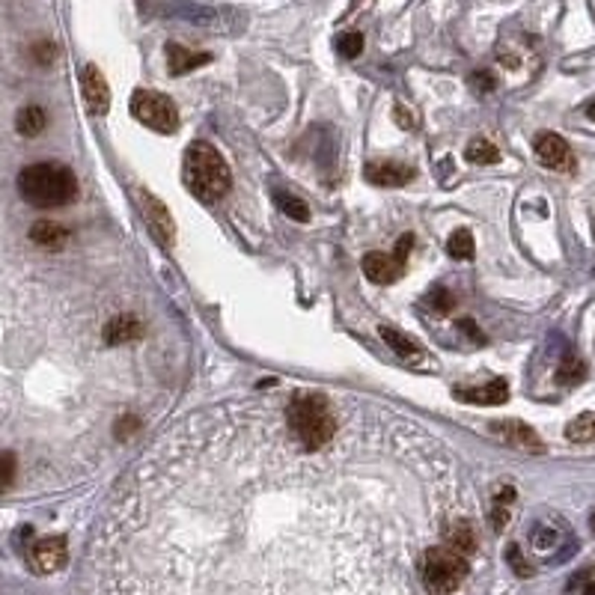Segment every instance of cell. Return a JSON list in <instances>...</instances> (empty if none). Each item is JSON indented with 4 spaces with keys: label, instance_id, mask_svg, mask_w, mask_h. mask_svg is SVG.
<instances>
[{
    "label": "cell",
    "instance_id": "f1b7e54d",
    "mask_svg": "<svg viewBox=\"0 0 595 595\" xmlns=\"http://www.w3.org/2000/svg\"><path fill=\"white\" fill-rule=\"evenodd\" d=\"M507 554H509V563H512V569H515V571H518V575H521V578H527V575H533V569H530V566H527V563H524V557H521V551H518V548H515V545H509V551H507Z\"/></svg>",
    "mask_w": 595,
    "mask_h": 595
},
{
    "label": "cell",
    "instance_id": "cb8c5ba5",
    "mask_svg": "<svg viewBox=\"0 0 595 595\" xmlns=\"http://www.w3.org/2000/svg\"><path fill=\"white\" fill-rule=\"evenodd\" d=\"M446 253H450L453 260H470V256H474V235L467 230H456L450 235V241H446Z\"/></svg>",
    "mask_w": 595,
    "mask_h": 595
},
{
    "label": "cell",
    "instance_id": "d4e9b609",
    "mask_svg": "<svg viewBox=\"0 0 595 595\" xmlns=\"http://www.w3.org/2000/svg\"><path fill=\"white\" fill-rule=\"evenodd\" d=\"M277 206L292 221H301V223L310 221V209H307V203L301 197H292V194H286V190H280V194H277Z\"/></svg>",
    "mask_w": 595,
    "mask_h": 595
},
{
    "label": "cell",
    "instance_id": "4dcf8cb0",
    "mask_svg": "<svg viewBox=\"0 0 595 595\" xmlns=\"http://www.w3.org/2000/svg\"><path fill=\"white\" fill-rule=\"evenodd\" d=\"M470 84H474L479 93H491V89H494V75L491 72H477L474 77H470Z\"/></svg>",
    "mask_w": 595,
    "mask_h": 595
},
{
    "label": "cell",
    "instance_id": "d6a6232c",
    "mask_svg": "<svg viewBox=\"0 0 595 595\" xmlns=\"http://www.w3.org/2000/svg\"><path fill=\"white\" fill-rule=\"evenodd\" d=\"M583 595H595V580H592V583H587V590H583Z\"/></svg>",
    "mask_w": 595,
    "mask_h": 595
},
{
    "label": "cell",
    "instance_id": "277c9868",
    "mask_svg": "<svg viewBox=\"0 0 595 595\" xmlns=\"http://www.w3.org/2000/svg\"><path fill=\"white\" fill-rule=\"evenodd\" d=\"M420 578L432 595H450L467 578V557L446 545L429 548V551L420 554Z\"/></svg>",
    "mask_w": 595,
    "mask_h": 595
},
{
    "label": "cell",
    "instance_id": "30bf717a",
    "mask_svg": "<svg viewBox=\"0 0 595 595\" xmlns=\"http://www.w3.org/2000/svg\"><path fill=\"white\" fill-rule=\"evenodd\" d=\"M30 566L39 571V575H51L66 566V539L60 536H48L39 539L36 545L30 548Z\"/></svg>",
    "mask_w": 595,
    "mask_h": 595
},
{
    "label": "cell",
    "instance_id": "e0dca14e",
    "mask_svg": "<svg viewBox=\"0 0 595 595\" xmlns=\"http://www.w3.org/2000/svg\"><path fill=\"white\" fill-rule=\"evenodd\" d=\"M446 548H453V551H458L462 557L474 554V551H477V533H474V527H470L467 521L453 524L450 530H446Z\"/></svg>",
    "mask_w": 595,
    "mask_h": 595
},
{
    "label": "cell",
    "instance_id": "2e32d148",
    "mask_svg": "<svg viewBox=\"0 0 595 595\" xmlns=\"http://www.w3.org/2000/svg\"><path fill=\"white\" fill-rule=\"evenodd\" d=\"M45 126H48V114H45V108L27 105V108L18 110L15 131L21 134V138H39V134L45 131Z\"/></svg>",
    "mask_w": 595,
    "mask_h": 595
},
{
    "label": "cell",
    "instance_id": "7c38bea8",
    "mask_svg": "<svg viewBox=\"0 0 595 595\" xmlns=\"http://www.w3.org/2000/svg\"><path fill=\"white\" fill-rule=\"evenodd\" d=\"M414 170L408 164H399V161H373L366 164V179L373 185H381V188H399L411 182Z\"/></svg>",
    "mask_w": 595,
    "mask_h": 595
},
{
    "label": "cell",
    "instance_id": "1f68e13d",
    "mask_svg": "<svg viewBox=\"0 0 595 595\" xmlns=\"http://www.w3.org/2000/svg\"><path fill=\"white\" fill-rule=\"evenodd\" d=\"M587 117H590V119L595 122V98H592V102L587 105Z\"/></svg>",
    "mask_w": 595,
    "mask_h": 595
},
{
    "label": "cell",
    "instance_id": "8fae6325",
    "mask_svg": "<svg viewBox=\"0 0 595 595\" xmlns=\"http://www.w3.org/2000/svg\"><path fill=\"white\" fill-rule=\"evenodd\" d=\"M453 396L458 402H474V405H503V402L509 399V387L503 378H494V381H486V385L479 387H456Z\"/></svg>",
    "mask_w": 595,
    "mask_h": 595
},
{
    "label": "cell",
    "instance_id": "52a82bcc",
    "mask_svg": "<svg viewBox=\"0 0 595 595\" xmlns=\"http://www.w3.org/2000/svg\"><path fill=\"white\" fill-rule=\"evenodd\" d=\"M536 149V159L542 161L545 167H551L557 173H571L575 170V155H571L569 143L559 138L554 131H542L533 143Z\"/></svg>",
    "mask_w": 595,
    "mask_h": 595
},
{
    "label": "cell",
    "instance_id": "5b68a950",
    "mask_svg": "<svg viewBox=\"0 0 595 595\" xmlns=\"http://www.w3.org/2000/svg\"><path fill=\"white\" fill-rule=\"evenodd\" d=\"M131 114L138 117L146 128L161 131V134H173L179 126V110L170 102V96L152 93V89H138V93L131 96Z\"/></svg>",
    "mask_w": 595,
    "mask_h": 595
},
{
    "label": "cell",
    "instance_id": "4fadbf2b",
    "mask_svg": "<svg viewBox=\"0 0 595 595\" xmlns=\"http://www.w3.org/2000/svg\"><path fill=\"white\" fill-rule=\"evenodd\" d=\"M209 60H211L209 54L190 51V48H185V45H179V42L167 45V69H170V75L194 72V69H200V66H206Z\"/></svg>",
    "mask_w": 595,
    "mask_h": 595
},
{
    "label": "cell",
    "instance_id": "603a6c76",
    "mask_svg": "<svg viewBox=\"0 0 595 595\" xmlns=\"http://www.w3.org/2000/svg\"><path fill=\"white\" fill-rule=\"evenodd\" d=\"M587 378V364L578 361V357H566L563 364H559V373H557V381L566 387H575L580 381Z\"/></svg>",
    "mask_w": 595,
    "mask_h": 595
},
{
    "label": "cell",
    "instance_id": "44dd1931",
    "mask_svg": "<svg viewBox=\"0 0 595 595\" xmlns=\"http://www.w3.org/2000/svg\"><path fill=\"white\" fill-rule=\"evenodd\" d=\"M465 159L470 164H498L500 159V152H498V146L488 143V140H470L467 143V149H465Z\"/></svg>",
    "mask_w": 595,
    "mask_h": 595
},
{
    "label": "cell",
    "instance_id": "d6986e66",
    "mask_svg": "<svg viewBox=\"0 0 595 595\" xmlns=\"http://www.w3.org/2000/svg\"><path fill=\"white\" fill-rule=\"evenodd\" d=\"M140 333V322L134 319V316H117V319H110L108 322V328H105V340L108 343H131L134 336Z\"/></svg>",
    "mask_w": 595,
    "mask_h": 595
},
{
    "label": "cell",
    "instance_id": "6da1fadb",
    "mask_svg": "<svg viewBox=\"0 0 595 595\" xmlns=\"http://www.w3.org/2000/svg\"><path fill=\"white\" fill-rule=\"evenodd\" d=\"M286 429L307 453H319L336 435V420L319 393H304L286 405Z\"/></svg>",
    "mask_w": 595,
    "mask_h": 595
},
{
    "label": "cell",
    "instance_id": "3957f363",
    "mask_svg": "<svg viewBox=\"0 0 595 595\" xmlns=\"http://www.w3.org/2000/svg\"><path fill=\"white\" fill-rule=\"evenodd\" d=\"M185 185L200 200H221L230 190V167L211 143H190L185 152Z\"/></svg>",
    "mask_w": 595,
    "mask_h": 595
},
{
    "label": "cell",
    "instance_id": "ffe728a7",
    "mask_svg": "<svg viewBox=\"0 0 595 595\" xmlns=\"http://www.w3.org/2000/svg\"><path fill=\"white\" fill-rule=\"evenodd\" d=\"M566 437L569 441H575V444H587L595 437V414H580V417H575L569 426H566Z\"/></svg>",
    "mask_w": 595,
    "mask_h": 595
},
{
    "label": "cell",
    "instance_id": "8992f818",
    "mask_svg": "<svg viewBox=\"0 0 595 595\" xmlns=\"http://www.w3.org/2000/svg\"><path fill=\"white\" fill-rule=\"evenodd\" d=\"M488 432L498 437L500 444H507V446H515V450H521V453H545V444H542V437L536 435V429H530L527 423L521 420H494L488 426Z\"/></svg>",
    "mask_w": 595,
    "mask_h": 595
},
{
    "label": "cell",
    "instance_id": "ba28073f",
    "mask_svg": "<svg viewBox=\"0 0 595 595\" xmlns=\"http://www.w3.org/2000/svg\"><path fill=\"white\" fill-rule=\"evenodd\" d=\"M140 211L146 218V227H149V232H152V239L164 247H170L176 241V223L170 218V211H167V206L161 203V200H155L152 194L140 190Z\"/></svg>",
    "mask_w": 595,
    "mask_h": 595
},
{
    "label": "cell",
    "instance_id": "83f0119b",
    "mask_svg": "<svg viewBox=\"0 0 595 595\" xmlns=\"http://www.w3.org/2000/svg\"><path fill=\"white\" fill-rule=\"evenodd\" d=\"M411 244H414V235L405 232V235L399 239V244H396V256H393L399 268H405V260H408V253H411Z\"/></svg>",
    "mask_w": 595,
    "mask_h": 595
},
{
    "label": "cell",
    "instance_id": "9a60e30c",
    "mask_svg": "<svg viewBox=\"0 0 595 595\" xmlns=\"http://www.w3.org/2000/svg\"><path fill=\"white\" fill-rule=\"evenodd\" d=\"M381 336H385V343H387L390 349L396 352L405 364H420V361H426V352L420 349L417 343L411 340V336L393 331V328H381Z\"/></svg>",
    "mask_w": 595,
    "mask_h": 595
},
{
    "label": "cell",
    "instance_id": "836d02e7",
    "mask_svg": "<svg viewBox=\"0 0 595 595\" xmlns=\"http://www.w3.org/2000/svg\"><path fill=\"white\" fill-rule=\"evenodd\" d=\"M590 524H592V530H595V512H592V518H590Z\"/></svg>",
    "mask_w": 595,
    "mask_h": 595
},
{
    "label": "cell",
    "instance_id": "4316f807",
    "mask_svg": "<svg viewBox=\"0 0 595 595\" xmlns=\"http://www.w3.org/2000/svg\"><path fill=\"white\" fill-rule=\"evenodd\" d=\"M429 304L437 310V313H450L456 307V298L450 295L446 289H432V295H429Z\"/></svg>",
    "mask_w": 595,
    "mask_h": 595
},
{
    "label": "cell",
    "instance_id": "ac0fdd59",
    "mask_svg": "<svg viewBox=\"0 0 595 595\" xmlns=\"http://www.w3.org/2000/svg\"><path fill=\"white\" fill-rule=\"evenodd\" d=\"M66 239H69V232L54 221H39L30 227V241H36L42 247H63Z\"/></svg>",
    "mask_w": 595,
    "mask_h": 595
},
{
    "label": "cell",
    "instance_id": "f546056e",
    "mask_svg": "<svg viewBox=\"0 0 595 595\" xmlns=\"http://www.w3.org/2000/svg\"><path fill=\"white\" fill-rule=\"evenodd\" d=\"M33 57H36L39 63H51L54 57H57V48H54L51 42H42V45L33 48Z\"/></svg>",
    "mask_w": 595,
    "mask_h": 595
},
{
    "label": "cell",
    "instance_id": "7a4b0ae2",
    "mask_svg": "<svg viewBox=\"0 0 595 595\" xmlns=\"http://www.w3.org/2000/svg\"><path fill=\"white\" fill-rule=\"evenodd\" d=\"M18 194L27 200L30 206L39 209H57L72 203L77 197V179L69 167L63 164H30L18 173Z\"/></svg>",
    "mask_w": 595,
    "mask_h": 595
},
{
    "label": "cell",
    "instance_id": "5bb4252c",
    "mask_svg": "<svg viewBox=\"0 0 595 595\" xmlns=\"http://www.w3.org/2000/svg\"><path fill=\"white\" fill-rule=\"evenodd\" d=\"M364 272H366L369 280H373V283L387 286V283H393V280L402 274V268L387 253H366L364 256Z\"/></svg>",
    "mask_w": 595,
    "mask_h": 595
},
{
    "label": "cell",
    "instance_id": "7402d4cb",
    "mask_svg": "<svg viewBox=\"0 0 595 595\" xmlns=\"http://www.w3.org/2000/svg\"><path fill=\"white\" fill-rule=\"evenodd\" d=\"M333 48H336V54H340V57L354 60V57H361V54H364V36H361L357 30L340 33V36L333 39Z\"/></svg>",
    "mask_w": 595,
    "mask_h": 595
},
{
    "label": "cell",
    "instance_id": "9c48e42d",
    "mask_svg": "<svg viewBox=\"0 0 595 595\" xmlns=\"http://www.w3.org/2000/svg\"><path fill=\"white\" fill-rule=\"evenodd\" d=\"M81 93H84V105L89 114L102 117L110 108V87L105 81V75L96 69V66H84L81 69Z\"/></svg>",
    "mask_w": 595,
    "mask_h": 595
},
{
    "label": "cell",
    "instance_id": "484cf974",
    "mask_svg": "<svg viewBox=\"0 0 595 595\" xmlns=\"http://www.w3.org/2000/svg\"><path fill=\"white\" fill-rule=\"evenodd\" d=\"M15 479V456L13 453H0V494H4Z\"/></svg>",
    "mask_w": 595,
    "mask_h": 595
}]
</instances>
